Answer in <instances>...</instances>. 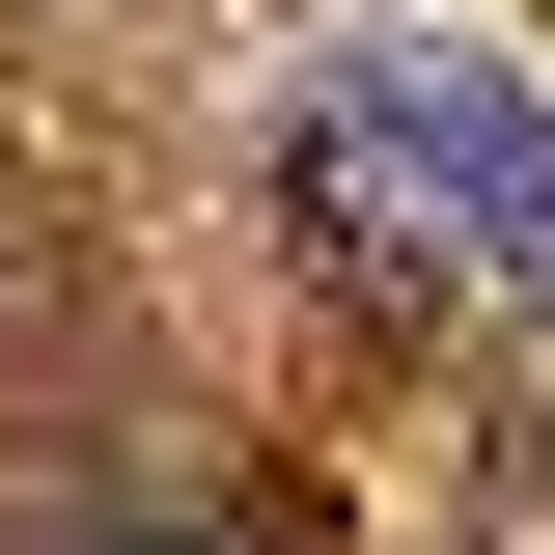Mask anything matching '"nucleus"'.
Wrapping results in <instances>:
<instances>
[{
	"instance_id": "f257e3e1",
	"label": "nucleus",
	"mask_w": 555,
	"mask_h": 555,
	"mask_svg": "<svg viewBox=\"0 0 555 555\" xmlns=\"http://www.w3.org/2000/svg\"><path fill=\"white\" fill-rule=\"evenodd\" d=\"M278 222H306L361 306H528L555 278V112L473 56V28H389L334 112L278 139Z\"/></svg>"
},
{
	"instance_id": "f03ea898",
	"label": "nucleus",
	"mask_w": 555,
	"mask_h": 555,
	"mask_svg": "<svg viewBox=\"0 0 555 555\" xmlns=\"http://www.w3.org/2000/svg\"><path fill=\"white\" fill-rule=\"evenodd\" d=\"M112 555H222V528H112Z\"/></svg>"
}]
</instances>
